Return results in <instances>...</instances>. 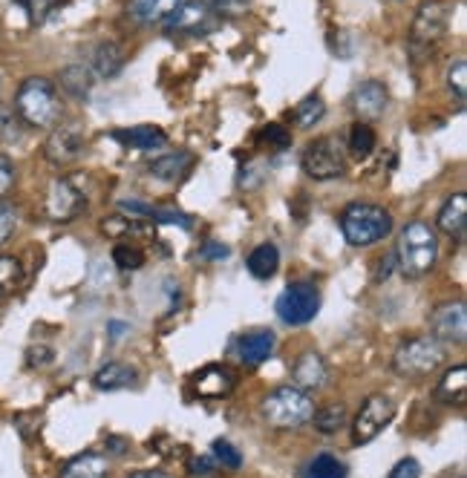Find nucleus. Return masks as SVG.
Returning a JSON list of instances; mask_svg holds the SVG:
<instances>
[{"instance_id":"f257e3e1","label":"nucleus","mask_w":467,"mask_h":478,"mask_svg":"<svg viewBox=\"0 0 467 478\" xmlns=\"http://www.w3.org/2000/svg\"><path fill=\"white\" fill-rule=\"evenodd\" d=\"M15 113L26 127L52 130L64 116V101L58 86L41 76L26 78L15 93Z\"/></svg>"},{"instance_id":"f03ea898","label":"nucleus","mask_w":467,"mask_h":478,"mask_svg":"<svg viewBox=\"0 0 467 478\" xmlns=\"http://www.w3.org/2000/svg\"><path fill=\"white\" fill-rule=\"evenodd\" d=\"M398 269L407 277H424L439 259V237L427 222H410L395 245Z\"/></svg>"},{"instance_id":"7ed1b4c3","label":"nucleus","mask_w":467,"mask_h":478,"mask_svg":"<svg viewBox=\"0 0 467 478\" xmlns=\"http://www.w3.org/2000/svg\"><path fill=\"white\" fill-rule=\"evenodd\" d=\"M340 231L346 242L355 248L375 245L392 231V217L387 208L370 205V202H355L340 214Z\"/></svg>"},{"instance_id":"20e7f679","label":"nucleus","mask_w":467,"mask_h":478,"mask_svg":"<svg viewBox=\"0 0 467 478\" xmlns=\"http://www.w3.org/2000/svg\"><path fill=\"white\" fill-rule=\"evenodd\" d=\"M315 401L300 386H277L263 398V418L274 430H298L311 421Z\"/></svg>"},{"instance_id":"39448f33","label":"nucleus","mask_w":467,"mask_h":478,"mask_svg":"<svg viewBox=\"0 0 467 478\" xmlns=\"http://www.w3.org/2000/svg\"><path fill=\"white\" fill-rule=\"evenodd\" d=\"M450 15H453V6H450L447 0H424V4L419 6L412 29H410L412 61H424L432 56V49H436L439 41L447 35Z\"/></svg>"},{"instance_id":"423d86ee","label":"nucleus","mask_w":467,"mask_h":478,"mask_svg":"<svg viewBox=\"0 0 467 478\" xmlns=\"http://www.w3.org/2000/svg\"><path fill=\"white\" fill-rule=\"evenodd\" d=\"M442 361L444 343L432 338V334H421V338H410L395 349L392 369L401 378H427L442 366Z\"/></svg>"},{"instance_id":"0eeeda50","label":"nucleus","mask_w":467,"mask_h":478,"mask_svg":"<svg viewBox=\"0 0 467 478\" xmlns=\"http://www.w3.org/2000/svg\"><path fill=\"white\" fill-rule=\"evenodd\" d=\"M300 165L306 170V176L318 182H329V179H338L346 170V153L340 147V141L335 136H320L315 141H309Z\"/></svg>"},{"instance_id":"6e6552de","label":"nucleus","mask_w":467,"mask_h":478,"mask_svg":"<svg viewBox=\"0 0 467 478\" xmlns=\"http://www.w3.org/2000/svg\"><path fill=\"white\" fill-rule=\"evenodd\" d=\"M277 317L289 326H306L315 320L320 311V291L311 282H291V286L277 297Z\"/></svg>"},{"instance_id":"1a4fd4ad","label":"nucleus","mask_w":467,"mask_h":478,"mask_svg":"<svg viewBox=\"0 0 467 478\" xmlns=\"http://www.w3.org/2000/svg\"><path fill=\"white\" fill-rule=\"evenodd\" d=\"M395 418V403L387 395H372L363 401V406L358 410L355 421H352V444L363 447L370 444L372 438H378L390 427V421Z\"/></svg>"},{"instance_id":"9d476101","label":"nucleus","mask_w":467,"mask_h":478,"mask_svg":"<svg viewBox=\"0 0 467 478\" xmlns=\"http://www.w3.org/2000/svg\"><path fill=\"white\" fill-rule=\"evenodd\" d=\"M86 205V197L81 193V188H76L73 179L66 176H58L52 179L46 188V197H44V214L52 222H69L76 219Z\"/></svg>"},{"instance_id":"9b49d317","label":"nucleus","mask_w":467,"mask_h":478,"mask_svg":"<svg viewBox=\"0 0 467 478\" xmlns=\"http://www.w3.org/2000/svg\"><path fill=\"white\" fill-rule=\"evenodd\" d=\"M84 147H86V136L81 130V124H76V121L56 124L49 138L44 141V156H46V162L66 168L84 153Z\"/></svg>"},{"instance_id":"f8f14e48","label":"nucleus","mask_w":467,"mask_h":478,"mask_svg":"<svg viewBox=\"0 0 467 478\" xmlns=\"http://www.w3.org/2000/svg\"><path fill=\"white\" fill-rule=\"evenodd\" d=\"M165 29L170 35H205L214 29V15L202 0H182L179 9L165 21Z\"/></svg>"},{"instance_id":"ddd939ff","label":"nucleus","mask_w":467,"mask_h":478,"mask_svg":"<svg viewBox=\"0 0 467 478\" xmlns=\"http://www.w3.org/2000/svg\"><path fill=\"white\" fill-rule=\"evenodd\" d=\"M432 338L442 343H464L467 338V309L464 303H442L430 317Z\"/></svg>"},{"instance_id":"4468645a","label":"nucleus","mask_w":467,"mask_h":478,"mask_svg":"<svg viewBox=\"0 0 467 478\" xmlns=\"http://www.w3.org/2000/svg\"><path fill=\"white\" fill-rule=\"evenodd\" d=\"M387 104H390V93H387V86L370 78V81H363L355 86V93H352V107L358 113V121H375L384 116L387 110Z\"/></svg>"},{"instance_id":"2eb2a0df","label":"nucleus","mask_w":467,"mask_h":478,"mask_svg":"<svg viewBox=\"0 0 467 478\" xmlns=\"http://www.w3.org/2000/svg\"><path fill=\"white\" fill-rule=\"evenodd\" d=\"M237 386V375L228 366H205L202 371L194 375V389L199 392V398H225Z\"/></svg>"},{"instance_id":"dca6fc26","label":"nucleus","mask_w":467,"mask_h":478,"mask_svg":"<svg viewBox=\"0 0 467 478\" xmlns=\"http://www.w3.org/2000/svg\"><path fill=\"white\" fill-rule=\"evenodd\" d=\"M291 378H294V386H300L303 392H315V389L326 386L329 369L318 351H303L291 366Z\"/></svg>"},{"instance_id":"f3484780","label":"nucleus","mask_w":467,"mask_h":478,"mask_svg":"<svg viewBox=\"0 0 467 478\" xmlns=\"http://www.w3.org/2000/svg\"><path fill=\"white\" fill-rule=\"evenodd\" d=\"M439 228L450 239H464L467 231V197L464 193H453L439 210Z\"/></svg>"},{"instance_id":"a211bd4d","label":"nucleus","mask_w":467,"mask_h":478,"mask_svg":"<svg viewBox=\"0 0 467 478\" xmlns=\"http://www.w3.org/2000/svg\"><path fill=\"white\" fill-rule=\"evenodd\" d=\"M277 346V338L266 329H257V331H249L246 338L239 341V361L246 366H259L271 358V351Z\"/></svg>"},{"instance_id":"6ab92c4d","label":"nucleus","mask_w":467,"mask_h":478,"mask_svg":"<svg viewBox=\"0 0 467 478\" xmlns=\"http://www.w3.org/2000/svg\"><path fill=\"white\" fill-rule=\"evenodd\" d=\"M182 0H130L127 4V15L136 24H165L168 17L179 9Z\"/></svg>"},{"instance_id":"aec40b11","label":"nucleus","mask_w":467,"mask_h":478,"mask_svg":"<svg viewBox=\"0 0 467 478\" xmlns=\"http://www.w3.org/2000/svg\"><path fill=\"white\" fill-rule=\"evenodd\" d=\"M190 168H194V153L188 150H170L150 162V173L162 182H179Z\"/></svg>"},{"instance_id":"412c9836","label":"nucleus","mask_w":467,"mask_h":478,"mask_svg":"<svg viewBox=\"0 0 467 478\" xmlns=\"http://www.w3.org/2000/svg\"><path fill=\"white\" fill-rule=\"evenodd\" d=\"M125 66V49L116 41H98L90 58V69L98 78H113L118 69Z\"/></svg>"},{"instance_id":"4be33fe9","label":"nucleus","mask_w":467,"mask_h":478,"mask_svg":"<svg viewBox=\"0 0 467 478\" xmlns=\"http://www.w3.org/2000/svg\"><path fill=\"white\" fill-rule=\"evenodd\" d=\"M116 138L133 150H156L168 145V133L162 127H156V124H138V127H130V130H118Z\"/></svg>"},{"instance_id":"5701e85b","label":"nucleus","mask_w":467,"mask_h":478,"mask_svg":"<svg viewBox=\"0 0 467 478\" xmlns=\"http://www.w3.org/2000/svg\"><path fill=\"white\" fill-rule=\"evenodd\" d=\"M93 84H96L93 69L84 64H69L58 73V86L69 98H86L93 90Z\"/></svg>"},{"instance_id":"b1692460","label":"nucleus","mask_w":467,"mask_h":478,"mask_svg":"<svg viewBox=\"0 0 467 478\" xmlns=\"http://www.w3.org/2000/svg\"><path fill=\"white\" fill-rule=\"evenodd\" d=\"M110 473V458L98 455V453H84L78 458H73L64 470L61 478H107Z\"/></svg>"},{"instance_id":"393cba45","label":"nucleus","mask_w":467,"mask_h":478,"mask_svg":"<svg viewBox=\"0 0 467 478\" xmlns=\"http://www.w3.org/2000/svg\"><path fill=\"white\" fill-rule=\"evenodd\" d=\"M133 381H136V369H130L127 363H118V361L101 366L93 378L96 389H101V392H118V389L133 386Z\"/></svg>"},{"instance_id":"a878e982","label":"nucleus","mask_w":467,"mask_h":478,"mask_svg":"<svg viewBox=\"0 0 467 478\" xmlns=\"http://www.w3.org/2000/svg\"><path fill=\"white\" fill-rule=\"evenodd\" d=\"M246 265H249L251 277L271 280L277 274V269H280V251H277V245L263 242V245H257L254 251L249 254V262Z\"/></svg>"},{"instance_id":"bb28decb","label":"nucleus","mask_w":467,"mask_h":478,"mask_svg":"<svg viewBox=\"0 0 467 478\" xmlns=\"http://www.w3.org/2000/svg\"><path fill=\"white\" fill-rule=\"evenodd\" d=\"M464 389H467V366L459 363L444 371V378L436 386V398L442 403H464Z\"/></svg>"},{"instance_id":"cd10ccee","label":"nucleus","mask_w":467,"mask_h":478,"mask_svg":"<svg viewBox=\"0 0 467 478\" xmlns=\"http://www.w3.org/2000/svg\"><path fill=\"white\" fill-rule=\"evenodd\" d=\"M311 423L323 435H335L338 430L346 427V406L343 403H326L320 410L311 412Z\"/></svg>"},{"instance_id":"c85d7f7f","label":"nucleus","mask_w":467,"mask_h":478,"mask_svg":"<svg viewBox=\"0 0 467 478\" xmlns=\"http://www.w3.org/2000/svg\"><path fill=\"white\" fill-rule=\"evenodd\" d=\"M294 124H298L300 130H309V127H315V124L326 116V104L320 96H306L298 107H294Z\"/></svg>"},{"instance_id":"c756f323","label":"nucleus","mask_w":467,"mask_h":478,"mask_svg":"<svg viewBox=\"0 0 467 478\" xmlns=\"http://www.w3.org/2000/svg\"><path fill=\"white\" fill-rule=\"evenodd\" d=\"M350 153L355 158H370V153L375 150V130L370 127V121H355L350 130Z\"/></svg>"},{"instance_id":"7c9ffc66","label":"nucleus","mask_w":467,"mask_h":478,"mask_svg":"<svg viewBox=\"0 0 467 478\" xmlns=\"http://www.w3.org/2000/svg\"><path fill=\"white\" fill-rule=\"evenodd\" d=\"M350 475V470H346V464L343 462H338L335 455H318L315 462L309 464V470H306V478H346Z\"/></svg>"},{"instance_id":"2f4dec72","label":"nucleus","mask_w":467,"mask_h":478,"mask_svg":"<svg viewBox=\"0 0 467 478\" xmlns=\"http://www.w3.org/2000/svg\"><path fill=\"white\" fill-rule=\"evenodd\" d=\"M21 282V262L15 257H0V303L17 289Z\"/></svg>"},{"instance_id":"473e14b6","label":"nucleus","mask_w":467,"mask_h":478,"mask_svg":"<svg viewBox=\"0 0 467 478\" xmlns=\"http://www.w3.org/2000/svg\"><path fill=\"white\" fill-rule=\"evenodd\" d=\"M211 455H214V462L222 467V470H239L242 467V455L234 444H228V441H214L211 444Z\"/></svg>"},{"instance_id":"72a5a7b5","label":"nucleus","mask_w":467,"mask_h":478,"mask_svg":"<svg viewBox=\"0 0 467 478\" xmlns=\"http://www.w3.org/2000/svg\"><path fill=\"white\" fill-rule=\"evenodd\" d=\"M113 262L118 265L121 271H136L145 265V254L138 251L136 245H116L113 248Z\"/></svg>"},{"instance_id":"f704fd0d","label":"nucleus","mask_w":467,"mask_h":478,"mask_svg":"<svg viewBox=\"0 0 467 478\" xmlns=\"http://www.w3.org/2000/svg\"><path fill=\"white\" fill-rule=\"evenodd\" d=\"M202 4L211 9L214 17H239L249 12L251 0H202Z\"/></svg>"},{"instance_id":"c9c22d12","label":"nucleus","mask_w":467,"mask_h":478,"mask_svg":"<svg viewBox=\"0 0 467 478\" xmlns=\"http://www.w3.org/2000/svg\"><path fill=\"white\" fill-rule=\"evenodd\" d=\"M447 86L459 101L467 98V61L464 58H459L453 66L447 69Z\"/></svg>"},{"instance_id":"e433bc0d","label":"nucleus","mask_w":467,"mask_h":478,"mask_svg":"<svg viewBox=\"0 0 467 478\" xmlns=\"http://www.w3.org/2000/svg\"><path fill=\"white\" fill-rule=\"evenodd\" d=\"M21 4H24V9H26L32 24H44L46 17L58 9L61 0H21Z\"/></svg>"},{"instance_id":"4c0bfd02","label":"nucleus","mask_w":467,"mask_h":478,"mask_svg":"<svg viewBox=\"0 0 467 478\" xmlns=\"http://www.w3.org/2000/svg\"><path fill=\"white\" fill-rule=\"evenodd\" d=\"M104 234H110L116 239H121L125 234H138L142 231V225H138L136 219H127V217H110V219H104Z\"/></svg>"},{"instance_id":"58836bf2","label":"nucleus","mask_w":467,"mask_h":478,"mask_svg":"<svg viewBox=\"0 0 467 478\" xmlns=\"http://www.w3.org/2000/svg\"><path fill=\"white\" fill-rule=\"evenodd\" d=\"M15 179H17V173H15L12 158L9 156H0V199H4L6 193L15 188Z\"/></svg>"},{"instance_id":"ea45409f","label":"nucleus","mask_w":467,"mask_h":478,"mask_svg":"<svg viewBox=\"0 0 467 478\" xmlns=\"http://www.w3.org/2000/svg\"><path fill=\"white\" fill-rule=\"evenodd\" d=\"M15 225H17L15 208L12 205H0V245H4L15 234Z\"/></svg>"},{"instance_id":"a19ab883","label":"nucleus","mask_w":467,"mask_h":478,"mask_svg":"<svg viewBox=\"0 0 467 478\" xmlns=\"http://www.w3.org/2000/svg\"><path fill=\"white\" fill-rule=\"evenodd\" d=\"M147 219H153V222H168V225H182L185 231L190 228V219H188L185 214H179V210H156V208H150Z\"/></svg>"},{"instance_id":"79ce46f5","label":"nucleus","mask_w":467,"mask_h":478,"mask_svg":"<svg viewBox=\"0 0 467 478\" xmlns=\"http://www.w3.org/2000/svg\"><path fill=\"white\" fill-rule=\"evenodd\" d=\"M390 478H421V464L415 462V458H401V462L392 467Z\"/></svg>"},{"instance_id":"37998d69","label":"nucleus","mask_w":467,"mask_h":478,"mask_svg":"<svg viewBox=\"0 0 467 478\" xmlns=\"http://www.w3.org/2000/svg\"><path fill=\"white\" fill-rule=\"evenodd\" d=\"M228 254H231L228 248H225L222 242H214V239H208V242L199 248V257H202V259H225Z\"/></svg>"},{"instance_id":"c03bdc74","label":"nucleus","mask_w":467,"mask_h":478,"mask_svg":"<svg viewBox=\"0 0 467 478\" xmlns=\"http://www.w3.org/2000/svg\"><path fill=\"white\" fill-rule=\"evenodd\" d=\"M263 138H269V145H277V147H289V133L280 127V124H269L266 127V133H263Z\"/></svg>"},{"instance_id":"a18cd8bd","label":"nucleus","mask_w":467,"mask_h":478,"mask_svg":"<svg viewBox=\"0 0 467 478\" xmlns=\"http://www.w3.org/2000/svg\"><path fill=\"white\" fill-rule=\"evenodd\" d=\"M190 467H194V470H190L194 475H211L214 473V462H211V458H197V462L190 464Z\"/></svg>"},{"instance_id":"49530a36","label":"nucleus","mask_w":467,"mask_h":478,"mask_svg":"<svg viewBox=\"0 0 467 478\" xmlns=\"http://www.w3.org/2000/svg\"><path fill=\"white\" fill-rule=\"evenodd\" d=\"M104 447H107L113 455H121V453L127 450V441H125V438H116V435H113V438H107V444H104Z\"/></svg>"},{"instance_id":"de8ad7c7","label":"nucleus","mask_w":467,"mask_h":478,"mask_svg":"<svg viewBox=\"0 0 467 478\" xmlns=\"http://www.w3.org/2000/svg\"><path fill=\"white\" fill-rule=\"evenodd\" d=\"M127 478H173V475H168V473H162V470H136V473H130Z\"/></svg>"},{"instance_id":"09e8293b","label":"nucleus","mask_w":467,"mask_h":478,"mask_svg":"<svg viewBox=\"0 0 467 478\" xmlns=\"http://www.w3.org/2000/svg\"><path fill=\"white\" fill-rule=\"evenodd\" d=\"M107 329H110V338H113V341H118V338H121V334H125V331H127V323H118V320H110V323H107Z\"/></svg>"}]
</instances>
